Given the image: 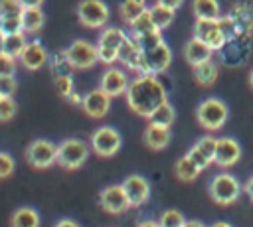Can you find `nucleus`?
<instances>
[{"label": "nucleus", "mask_w": 253, "mask_h": 227, "mask_svg": "<svg viewBox=\"0 0 253 227\" xmlns=\"http://www.w3.org/2000/svg\"><path fill=\"white\" fill-rule=\"evenodd\" d=\"M24 8H36V6H42L45 0H20Z\"/></svg>", "instance_id": "nucleus-47"}, {"label": "nucleus", "mask_w": 253, "mask_h": 227, "mask_svg": "<svg viewBox=\"0 0 253 227\" xmlns=\"http://www.w3.org/2000/svg\"><path fill=\"white\" fill-rule=\"evenodd\" d=\"M4 38H6V36H4V32H2V28H0V49L4 47Z\"/></svg>", "instance_id": "nucleus-51"}, {"label": "nucleus", "mask_w": 253, "mask_h": 227, "mask_svg": "<svg viewBox=\"0 0 253 227\" xmlns=\"http://www.w3.org/2000/svg\"><path fill=\"white\" fill-rule=\"evenodd\" d=\"M16 71V57L0 49V75H14Z\"/></svg>", "instance_id": "nucleus-40"}, {"label": "nucleus", "mask_w": 253, "mask_h": 227, "mask_svg": "<svg viewBox=\"0 0 253 227\" xmlns=\"http://www.w3.org/2000/svg\"><path fill=\"white\" fill-rule=\"evenodd\" d=\"M156 2H160V4H164L168 8H174V10H178L184 4V0H156Z\"/></svg>", "instance_id": "nucleus-46"}, {"label": "nucleus", "mask_w": 253, "mask_h": 227, "mask_svg": "<svg viewBox=\"0 0 253 227\" xmlns=\"http://www.w3.org/2000/svg\"><path fill=\"white\" fill-rule=\"evenodd\" d=\"M210 227H233V225H229L227 221H215L213 225H210Z\"/></svg>", "instance_id": "nucleus-50"}, {"label": "nucleus", "mask_w": 253, "mask_h": 227, "mask_svg": "<svg viewBox=\"0 0 253 227\" xmlns=\"http://www.w3.org/2000/svg\"><path fill=\"white\" fill-rule=\"evenodd\" d=\"M142 55H144V51H142L140 43H138L132 36H126L125 43H123L121 49H119V61H121L126 69L136 71L138 65H140V61H142Z\"/></svg>", "instance_id": "nucleus-18"}, {"label": "nucleus", "mask_w": 253, "mask_h": 227, "mask_svg": "<svg viewBox=\"0 0 253 227\" xmlns=\"http://www.w3.org/2000/svg\"><path fill=\"white\" fill-rule=\"evenodd\" d=\"M148 120H150V124L162 126V128H170L172 122L176 120V109L166 101V103H162V105L148 116Z\"/></svg>", "instance_id": "nucleus-26"}, {"label": "nucleus", "mask_w": 253, "mask_h": 227, "mask_svg": "<svg viewBox=\"0 0 253 227\" xmlns=\"http://www.w3.org/2000/svg\"><path fill=\"white\" fill-rule=\"evenodd\" d=\"M123 189H125V195L130 203V207H140L144 201H148L150 197V184L144 176L140 174H130L123 180Z\"/></svg>", "instance_id": "nucleus-11"}, {"label": "nucleus", "mask_w": 253, "mask_h": 227, "mask_svg": "<svg viewBox=\"0 0 253 227\" xmlns=\"http://www.w3.org/2000/svg\"><path fill=\"white\" fill-rule=\"evenodd\" d=\"M125 97L132 113L148 118L162 103L168 101V91L156 75H138L128 83Z\"/></svg>", "instance_id": "nucleus-1"}, {"label": "nucleus", "mask_w": 253, "mask_h": 227, "mask_svg": "<svg viewBox=\"0 0 253 227\" xmlns=\"http://www.w3.org/2000/svg\"><path fill=\"white\" fill-rule=\"evenodd\" d=\"M208 191H210V197H211L215 203H219V205H229V203H235V201L239 199V195H241V191H243V186H241V182H239L233 174H229V172H219V174H215V176L211 178Z\"/></svg>", "instance_id": "nucleus-4"}, {"label": "nucleus", "mask_w": 253, "mask_h": 227, "mask_svg": "<svg viewBox=\"0 0 253 227\" xmlns=\"http://www.w3.org/2000/svg\"><path fill=\"white\" fill-rule=\"evenodd\" d=\"M176 176L182 180V182H194L198 176H200V168L188 158V156H182V158H178L176 160Z\"/></svg>", "instance_id": "nucleus-30"}, {"label": "nucleus", "mask_w": 253, "mask_h": 227, "mask_svg": "<svg viewBox=\"0 0 253 227\" xmlns=\"http://www.w3.org/2000/svg\"><path fill=\"white\" fill-rule=\"evenodd\" d=\"M89 146L95 154L109 158V156L117 154L119 148L123 146V136L117 128L105 124V126H99V128L93 130V134L89 138Z\"/></svg>", "instance_id": "nucleus-7"}, {"label": "nucleus", "mask_w": 253, "mask_h": 227, "mask_svg": "<svg viewBox=\"0 0 253 227\" xmlns=\"http://www.w3.org/2000/svg\"><path fill=\"white\" fill-rule=\"evenodd\" d=\"M24 6L20 0H0V16H22Z\"/></svg>", "instance_id": "nucleus-37"}, {"label": "nucleus", "mask_w": 253, "mask_h": 227, "mask_svg": "<svg viewBox=\"0 0 253 227\" xmlns=\"http://www.w3.org/2000/svg\"><path fill=\"white\" fill-rule=\"evenodd\" d=\"M91 146L85 140L79 138H65L57 144V164L65 170H77L81 168L89 158Z\"/></svg>", "instance_id": "nucleus-5"}, {"label": "nucleus", "mask_w": 253, "mask_h": 227, "mask_svg": "<svg viewBox=\"0 0 253 227\" xmlns=\"http://www.w3.org/2000/svg\"><path fill=\"white\" fill-rule=\"evenodd\" d=\"M148 6H146V0H123L121 4H119V14H121V18L126 22V24H130L138 14H142L144 10H146Z\"/></svg>", "instance_id": "nucleus-28"}, {"label": "nucleus", "mask_w": 253, "mask_h": 227, "mask_svg": "<svg viewBox=\"0 0 253 227\" xmlns=\"http://www.w3.org/2000/svg\"><path fill=\"white\" fill-rule=\"evenodd\" d=\"M73 69H91L95 63H99V53H97V43H91L83 38L75 39L67 49H65Z\"/></svg>", "instance_id": "nucleus-10"}, {"label": "nucleus", "mask_w": 253, "mask_h": 227, "mask_svg": "<svg viewBox=\"0 0 253 227\" xmlns=\"http://www.w3.org/2000/svg\"><path fill=\"white\" fill-rule=\"evenodd\" d=\"M99 203L101 207L107 211V213H113V215H119V213H125L130 203L125 195V189L121 184H113V186H107L99 191Z\"/></svg>", "instance_id": "nucleus-12"}, {"label": "nucleus", "mask_w": 253, "mask_h": 227, "mask_svg": "<svg viewBox=\"0 0 253 227\" xmlns=\"http://www.w3.org/2000/svg\"><path fill=\"white\" fill-rule=\"evenodd\" d=\"M128 75L125 69H119V67H109L107 71H103L101 75V89L111 95V97H119V95H125L126 89H128Z\"/></svg>", "instance_id": "nucleus-16"}, {"label": "nucleus", "mask_w": 253, "mask_h": 227, "mask_svg": "<svg viewBox=\"0 0 253 227\" xmlns=\"http://www.w3.org/2000/svg\"><path fill=\"white\" fill-rule=\"evenodd\" d=\"M53 85H55V91L61 95V97H67L75 91V83H73V77L71 75H59V77H53Z\"/></svg>", "instance_id": "nucleus-36"}, {"label": "nucleus", "mask_w": 253, "mask_h": 227, "mask_svg": "<svg viewBox=\"0 0 253 227\" xmlns=\"http://www.w3.org/2000/svg\"><path fill=\"white\" fill-rule=\"evenodd\" d=\"M233 30H235V22L229 16H219L213 20H196L194 24V36L204 39L213 51L225 47Z\"/></svg>", "instance_id": "nucleus-2"}, {"label": "nucleus", "mask_w": 253, "mask_h": 227, "mask_svg": "<svg viewBox=\"0 0 253 227\" xmlns=\"http://www.w3.org/2000/svg\"><path fill=\"white\" fill-rule=\"evenodd\" d=\"M22 24H24V32L26 34H38L43 28V24H45V14H43L42 6L24 8V12H22Z\"/></svg>", "instance_id": "nucleus-21"}, {"label": "nucleus", "mask_w": 253, "mask_h": 227, "mask_svg": "<svg viewBox=\"0 0 253 227\" xmlns=\"http://www.w3.org/2000/svg\"><path fill=\"white\" fill-rule=\"evenodd\" d=\"M130 36H142V34H146V32H152V30H158L156 26H154V20H152V16H150V10L146 8L142 14H138L130 24Z\"/></svg>", "instance_id": "nucleus-31"}, {"label": "nucleus", "mask_w": 253, "mask_h": 227, "mask_svg": "<svg viewBox=\"0 0 253 227\" xmlns=\"http://www.w3.org/2000/svg\"><path fill=\"white\" fill-rule=\"evenodd\" d=\"M77 20L81 26L97 30V28H105V24L109 22V6L103 0H79L77 8H75Z\"/></svg>", "instance_id": "nucleus-6"}, {"label": "nucleus", "mask_w": 253, "mask_h": 227, "mask_svg": "<svg viewBox=\"0 0 253 227\" xmlns=\"http://www.w3.org/2000/svg\"><path fill=\"white\" fill-rule=\"evenodd\" d=\"M132 38H134V36H132ZM134 39L140 43L142 51H146V49H152V47H156V45L164 43V38H162V30H152V32H146V34H142V36H136Z\"/></svg>", "instance_id": "nucleus-33"}, {"label": "nucleus", "mask_w": 253, "mask_h": 227, "mask_svg": "<svg viewBox=\"0 0 253 227\" xmlns=\"http://www.w3.org/2000/svg\"><path fill=\"white\" fill-rule=\"evenodd\" d=\"M211 57H213V49H211L204 39L192 36V38L186 41V45H184V59H186L192 67L204 63V61H208V59H211Z\"/></svg>", "instance_id": "nucleus-17"}, {"label": "nucleus", "mask_w": 253, "mask_h": 227, "mask_svg": "<svg viewBox=\"0 0 253 227\" xmlns=\"http://www.w3.org/2000/svg\"><path fill=\"white\" fill-rule=\"evenodd\" d=\"M144 144L152 150H162L170 144V128H162V126H156V124H148L144 128Z\"/></svg>", "instance_id": "nucleus-19"}, {"label": "nucleus", "mask_w": 253, "mask_h": 227, "mask_svg": "<svg viewBox=\"0 0 253 227\" xmlns=\"http://www.w3.org/2000/svg\"><path fill=\"white\" fill-rule=\"evenodd\" d=\"M182 227H208V225L202 223V221H198V219H190V221L186 219V223H184Z\"/></svg>", "instance_id": "nucleus-49"}, {"label": "nucleus", "mask_w": 253, "mask_h": 227, "mask_svg": "<svg viewBox=\"0 0 253 227\" xmlns=\"http://www.w3.org/2000/svg\"><path fill=\"white\" fill-rule=\"evenodd\" d=\"M217 73H219V69L213 63V59H208V61H204L200 65H194V79L202 87L213 85V81L217 79Z\"/></svg>", "instance_id": "nucleus-24"}, {"label": "nucleus", "mask_w": 253, "mask_h": 227, "mask_svg": "<svg viewBox=\"0 0 253 227\" xmlns=\"http://www.w3.org/2000/svg\"><path fill=\"white\" fill-rule=\"evenodd\" d=\"M186 156H188V158H190V160H192L200 170H206V168L211 164V160H210V158H208V156H206V154H204L196 144L188 150V154H186Z\"/></svg>", "instance_id": "nucleus-38"}, {"label": "nucleus", "mask_w": 253, "mask_h": 227, "mask_svg": "<svg viewBox=\"0 0 253 227\" xmlns=\"http://www.w3.org/2000/svg\"><path fill=\"white\" fill-rule=\"evenodd\" d=\"M136 227H160V223L154 221V219H144V221H140Z\"/></svg>", "instance_id": "nucleus-48"}, {"label": "nucleus", "mask_w": 253, "mask_h": 227, "mask_svg": "<svg viewBox=\"0 0 253 227\" xmlns=\"http://www.w3.org/2000/svg\"><path fill=\"white\" fill-rule=\"evenodd\" d=\"M26 160L30 166L38 170L51 168L53 164H57V144L45 138H36L26 148Z\"/></svg>", "instance_id": "nucleus-8"}, {"label": "nucleus", "mask_w": 253, "mask_h": 227, "mask_svg": "<svg viewBox=\"0 0 253 227\" xmlns=\"http://www.w3.org/2000/svg\"><path fill=\"white\" fill-rule=\"evenodd\" d=\"M126 34L121 28H103L99 38H97V45L99 47H111V49H121V45L125 43Z\"/></svg>", "instance_id": "nucleus-23"}, {"label": "nucleus", "mask_w": 253, "mask_h": 227, "mask_svg": "<svg viewBox=\"0 0 253 227\" xmlns=\"http://www.w3.org/2000/svg\"><path fill=\"white\" fill-rule=\"evenodd\" d=\"M65 99H67L71 105H77V107H81V103H83V97H81L77 91H73V93H71V95H67Z\"/></svg>", "instance_id": "nucleus-45"}, {"label": "nucleus", "mask_w": 253, "mask_h": 227, "mask_svg": "<svg viewBox=\"0 0 253 227\" xmlns=\"http://www.w3.org/2000/svg\"><path fill=\"white\" fill-rule=\"evenodd\" d=\"M192 12L196 20H213L221 16V6L217 0H192Z\"/></svg>", "instance_id": "nucleus-22"}, {"label": "nucleus", "mask_w": 253, "mask_h": 227, "mask_svg": "<svg viewBox=\"0 0 253 227\" xmlns=\"http://www.w3.org/2000/svg\"><path fill=\"white\" fill-rule=\"evenodd\" d=\"M28 45V38H26V32H18V34H10V36H6L4 38V51L6 53H10L12 57H20L22 55V51H24V47Z\"/></svg>", "instance_id": "nucleus-29"}, {"label": "nucleus", "mask_w": 253, "mask_h": 227, "mask_svg": "<svg viewBox=\"0 0 253 227\" xmlns=\"http://www.w3.org/2000/svg\"><path fill=\"white\" fill-rule=\"evenodd\" d=\"M172 63V49L168 43H160L152 49H146L142 55V61L136 69L138 75H158L166 71Z\"/></svg>", "instance_id": "nucleus-9"}, {"label": "nucleus", "mask_w": 253, "mask_h": 227, "mask_svg": "<svg viewBox=\"0 0 253 227\" xmlns=\"http://www.w3.org/2000/svg\"><path fill=\"white\" fill-rule=\"evenodd\" d=\"M196 146L213 162V154H215V146H217V138H213V136H204V138H200L198 142H196Z\"/></svg>", "instance_id": "nucleus-39"}, {"label": "nucleus", "mask_w": 253, "mask_h": 227, "mask_svg": "<svg viewBox=\"0 0 253 227\" xmlns=\"http://www.w3.org/2000/svg\"><path fill=\"white\" fill-rule=\"evenodd\" d=\"M47 65H49V69H51L53 77H59V75H71V71H73V65H71V61H69V57H67L65 49L51 53V55H49Z\"/></svg>", "instance_id": "nucleus-27"}, {"label": "nucleus", "mask_w": 253, "mask_h": 227, "mask_svg": "<svg viewBox=\"0 0 253 227\" xmlns=\"http://www.w3.org/2000/svg\"><path fill=\"white\" fill-rule=\"evenodd\" d=\"M14 168H16L14 158H12L8 152H0V180H4V178H8V176H12Z\"/></svg>", "instance_id": "nucleus-42"}, {"label": "nucleus", "mask_w": 253, "mask_h": 227, "mask_svg": "<svg viewBox=\"0 0 253 227\" xmlns=\"http://www.w3.org/2000/svg\"><path fill=\"white\" fill-rule=\"evenodd\" d=\"M196 116H198V122H200L206 130L215 132V130L223 128V124L227 122V118H229V109H227V105H225L221 99H217V97H206V99L198 105Z\"/></svg>", "instance_id": "nucleus-3"}, {"label": "nucleus", "mask_w": 253, "mask_h": 227, "mask_svg": "<svg viewBox=\"0 0 253 227\" xmlns=\"http://www.w3.org/2000/svg\"><path fill=\"white\" fill-rule=\"evenodd\" d=\"M0 28H2L4 36H10V34H18V32H24L22 16H0Z\"/></svg>", "instance_id": "nucleus-35"}, {"label": "nucleus", "mask_w": 253, "mask_h": 227, "mask_svg": "<svg viewBox=\"0 0 253 227\" xmlns=\"http://www.w3.org/2000/svg\"><path fill=\"white\" fill-rule=\"evenodd\" d=\"M243 189H245V193L249 195V199L253 201V174L245 180V184H243Z\"/></svg>", "instance_id": "nucleus-44"}, {"label": "nucleus", "mask_w": 253, "mask_h": 227, "mask_svg": "<svg viewBox=\"0 0 253 227\" xmlns=\"http://www.w3.org/2000/svg\"><path fill=\"white\" fill-rule=\"evenodd\" d=\"M16 89H18V81L14 75H0V95L14 97Z\"/></svg>", "instance_id": "nucleus-41"}, {"label": "nucleus", "mask_w": 253, "mask_h": 227, "mask_svg": "<svg viewBox=\"0 0 253 227\" xmlns=\"http://www.w3.org/2000/svg\"><path fill=\"white\" fill-rule=\"evenodd\" d=\"M249 85H251V89H253V69H251V73H249Z\"/></svg>", "instance_id": "nucleus-52"}, {"label": "nucleus", "mask_w": 253, "mask_h": 227, "mask_svg": "<svg viewBox=\"0 0 253 227\" xmlns=\"http://www.w3.org/2000/svg\"><path fill=\"white\" fill-rule=\"evenodd\" d=\"M40 213L30 205L18 207L10 217V227H40Z\"/></svg>", "instance_id": "nucleus-20"}, {"label": "nucleus", "mask_w": 253, "mask_h": 227, "mask_svg": "<svg viewBox=\"0 0 253 227\" xmlns=\"http://www.w3.org/2000/svg\"><path fill=\"white\" fill-rule=\"evenodd\" d=\"M0 97H2V95H0Z\"/></svg>", "instance_id": "nucleus-53"}, {"label": "nucleus", "mask_w": 253, "mask_h": 227, "mask_svg": "<svg viewBox=\"0 0 253 227\" xmlns=\"http://www.w3.org/2000/svg\"><path fill=\"white\" fill-rule=\"evenodd\" d=\"M18 59H20V63H22L24 69H28V71H40L42 67L47 65L49 53H47V49L38 39H32V41H28V45L24 47V51H22V55Z\"/></svg>", "instance_id": "nucleus-15"}, {"label": "nucleus", "mask_w": 253, "mask_h": 227, "mask_svg": "<svg viewBox=\"0 0 253 227\" xmlns=\"http://www.w3.org/2000/svg\"><path fill=\"white\" fill-rule=\"evenodd\" d=\"M241 158V144L235 138L223 136L217 138V146H215V154H213V164L219 168H231L239 162Z\"/></svg>", "instance_id": "nucleus-13"}, {"label": "nucleus", "mask_w": 253, "mask_h": 227, "mask_svg": "<svg viewBox=\"0 0 253 227\" xmlns=\"http://www.w3.org/2000/svg\"><path fill=\"white\" fill-rule=\"evenodd\" d=\"M111 99L113 97L107 95L99 87V89H93L87 95H83L81 107H83V111H85L87 116H91V118H103L109 113V109H111Z\"/></svg>", "instance_id": "nucleus-14"}, {"label": "nucleus", "mask_w": 253, "mask_h": 227, "mask_svg": "<svg viewBox=\"0 0 253 227\" xmlns=\"http://www.w3.org/2000/svg\"><path fill=\"white\" fill-rule=\"evenodd\" d=\"M158 223H160V227H182L186 223V217L180 209H166L160 213Z\"/></svg>", "instance_id": "nucleus-32"}, {"label": "nucleus", "mask_w": 253, "mask_h": 227, "mask_svg": "<svg viewBox=\"0 0 253 227\" xmlns=\"http://www.w3.org/2000/svg\"><path fill=\"white\" fill-rule=\"evenodd\" d=\"M53 227H81L75 219H71V217H63V219H59V221H55V225Z\"/></svg>", "instance_id": "nucleus-43"}, {"label": "nucleus", "mask_w": 253, "mask_h": 227, "mask_svg": "<svg viewBox=\"0 0 253 227\" xmlns=\"http://www.w3.org/2000/svg\"><path fill=\"white\" fill-rule=\"evenodd\" d=\"M148 10H150V16H152L154 26H156L158 30H166V28H170V24H172L174 18H176V10H174V8H168V6L160 4V2L152 4Z\"/></svg>", "instance_id": "nucleus-25"}, {"label": "nucleus", "mask_w": 253, "mask_h": 227, "mask_svg": "<svg viewBox=\"0 0 253 227\" xmlns=\"http://www.w3.org/2000/svg\"><path fill=\"white\" fill-rule=\"evenodd\" d=\"M18 113V103L14 101V97H8V95H2L0 97V120L2 122H8L16 116Z\"/></svg>", "instance_id": "nucleus-34"}]
</instances>
